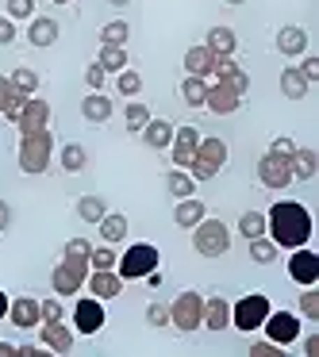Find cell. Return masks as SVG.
I'll use <instances>...</instances> for the list:
<instances>
[{
  "mask_svg": "<svg viewBox=\"0 0 319 357\" xmlns=\"http://www.w3.org/2000/svg\"><path fill=\"white\" fill-rule=\"evenodd\" d=\"M85 284H89V296H96V300H116L124 292V277L116 269H89Z\"/></svg>",
  "mask_w": 319,
  "mask_h": 357,
  "instance_id": "cell-16",
  "label": "cell"
},
{
  "mask_svg": "<svg viewBox=\"0 0 319 357\" xmlns=\"http://www.w3.org/2000/svg\"><path fill=\"white\" fill-rule=\"evenodd\" d=\"M265 234L277 242V250L308 246L311 238V215L300 200H277L265 211Z\"/></svg>",
  "mask_w": 319,
  "mask_h": 357,
  "instance_id": "cell-1",
  "label": "cell"
},
{
  "mask_svg": "<svg viewBox=\"0 0 319 357\" xmlns=\"http://www.w3.org/2000/svg\"><path fill=\"white\" fill-rule=\"evenodd\" d=\"M16 127H20V135L47 131V127H50V104L43 100V96H27V104H24V112H20Z\"/></svg>",
  "mask_w": 319,
  "mask_h": 357,
  "instance_id": "cell-14",
  "label": "cell"
},
{
  "mask_svg": "<svg viewBox=\"0 0 319 357\" xmlns=\"http://www.w3.org/2000/svg\"><path fill=\"white\" fill-rule=\"evenodd\" d=\"M39 338L50 354H73V331L66 326V319H54V323H39Z\"/></svg>",
  "mask_w": 319,
  "mask_h": 357,
  "instance_id": "cell-17",
  "label": "cell"
},
{
  "mask_svg": "<svg viewBox=\"0 0 319 357\" xmlns=\"http://www.w3.org/2000/svg\"><path fill=\"white\" fill-rule=\"evenodd\" d=\"M204 47H208L212 54H235V47H239V35H235L231 27H212Z\"/></svg>",
  "mask_w": 319,
  "mask_h": 357,
  "instance_id": "cell-29",
  "label": "cell"
},
{
  "mask_svg": "<svg viewBox=\"0 0 319 357\" xmlns=\"http://www.w3.org/2000/svg\"><path fill=\"white\" fill-rule=\"evenodd\" d=\"M8 227H12V208L0 200V231H8Z\"/></svg>",
  "mask_w": 319,
  "mask_h": 357,
  "instance_id": "cell-54",
  "label": "cell"
},
{
  "mask_svg": "<svg viewBox=\"0 0 319 357\" xmlns=\"http://www.w3.org/2000/svg\"><path fill=\"white\" fill-rule=\"evenodd\" d=\"M35 0H8V20H31Z\"/></svg>",
  "mask_w": 319,
  "mask_h": 357,
  "instance_id": "cell-43",
  "label": "cell"
},
{
  "mask_svg": "<svg viewBox=\"0 0 319 357\" xmlns=\"http://www.w3.org/2000/svg\"><path fill=\"white\" fill-rule=\"evenodd\" d=\"M81 116H85L89 123H108L112 119V100L104 93H89L85 100H81Z\"/></svg>",
  "mask_w": 319,
  "mask_h": 357,
  "instance_id": "cell-25",
  "label": "cell"
},
{
  "mask_svg": "<svg viewBox=\"0 0 319 357\" xmlns=\"http://www.w3.org/2000/svg\"><path fill=\"white\" fill-rule=\"evenodd\" d=\"M8 303H12V300L4 296V288H0V319H8Z\"/></svg>",
  "mask_w": 319,
  "mask_h": 357,
  "instance_id": "cell-56",
  "label": "cell"
},
{
  "mask_svg": "<svg viewBox=\"0 0 319 357\" xmlns=\"http://www.w3.org/2000/svg\"><path fill=\"white\" fill-rule=\"evenodd\" d=\"M12 89H16V93H24V96H35L39 93V73L35 70H27V66H20V70H12Z\"/></svg>",
  "mask_w": 319,
  "mask_h": 357,
  "instance_id": "cell-36",
  "label": "cell"
},
{
  "mask_svg": "<svg viewBox=\"0 0 319 357\" xmlns=\"http://www.w3.org/2000/svg\"><path fill=\"white\" fill-rule=\"evenodd\" d=\"M269 300H265L262 292H250V296H242L239 303H231V326L235 331H242V334H254L258 326L265 323V315H269Z\"/></svg>",
  "mask_w": 319,
  "mask_h": 357,
  "instance_id": "cell-7",
  "label": "cell"
},
{
  "mask_svg": "<svg viewBox=\"0 0 319 357\" xmlns=\"http://www.w3.org/2000/svg\"><path fill=\"white\" fill-rule=\"evenodd\" d=\"M277 254H281V250H277V242H273V238H265V234H262V238H250V261L273 265V261H277Z\"/></svg>",
  "mask_w": 319,
  "mask_h": 357,
  "instance_id": "cell-32",
  "label": "cell"
},
{
  "mask_svg": "<svg viewBox=\"0 0 319 357\" xmlns=\"http://www.w3.org/2000/svg\"><path fill=\"white\" fill-rule=\"evenodd\" d=\"M196 146H200V135H196V127H173V142H170V158L177 169H188V162H193Z\"/></svg>",
  "mask_w": 319,
  "mask_h": 357,
  "instance_id": "cell-13",
  "label": "cell"
},
{
  "mask_svg": "<svg viewBox=\"0 0 319 357\" xmlns=\"http://www.w3.org/2000/svg\"><path fill=\"white\" fill-rule=\"evenodd\" d=\"M108 4H116V8H124V4H131V0H108Z\"/></svg>",
  "mask_w": 319,
  "mask_h": 357,
  "instance_id": "cell-58",
  "label": "cell"
},
{
  "mask_svg": "<svg viewBox=\"0 0 319 357\" xmlns=\"http://www.w3.org/2000/svg\"><path fill=\"white\" fill-rule=\"evenodd\" d=\"M12 93H16V89H12V81H8V77H0V112L8 108V100H12Z\"/></svg>",
  "mask_w": 319,
  "mask_h": 357,
  "instance_id": "cell-53",
  "label": "cell"
},
{
  "mask_svg": "<svg viewBox=\"0 0 319 357\" xmlns=\"http://www.w3.org/2000/svg\"><path fill=\"white\" fill-rule=\"evenodd\" d=\"M285 354V346H277V342H254V346H250V357H281Z\"/></svg>",
  "mask_w": 319,
  "mask_h": 357,
  "instance_id": "cell-45",
  "label": "cell"
},
{
  "mask_svg": "<svg viewBox=\"0 0 319 357\" xmlns=\"http://www.w3.org/2000/svg\"><path fill=\"white\" fill-rule=\"evenodd\" d=\"M269 154H281V158H292V154H296V142H292V139H285V135H281V139H273Z\"/></svg>",
  "mask_w": 319,
  "mask_h": 357,
  "instance_id": "cell-49",
  "label": "cell"
},
{
  "mask_svg": "<svg viewBox=\"0 0 319 357\" xmlns=\"http://www.w3.org/2000/svg\"><path fill=\"white\" fill-rule=\"evenodd\" d=\"M262 331H265L269 342H277V346L288 349L296 338H300V315H292V311H269L265 323H262Z\"/></svg>",
  "mask_w": 319,
  "mask_h": 357,
  "instance_id": "cell-9",
  "label": "cell"
},
{
  "mask_svg": "<svg viewBox=\"0 0 319 357\" xmlns=\"http://www.w3.org/2000/svg\"><path fill=\"white\" fill-rule=\"evenodd\" d=\"M239 231L246 234V238H262V234H265V215H262V211H242V215H239Z\"/></svg>",
  "mask_w": 319,
  "mask_h": 357,
  "instance_id": "cell-40",
  "label": "cell"
},
{
  "mask_svg": "<svg viewBox=\"0 0 319 357\" xmlns=\"http://www.w3.org/2000/svg\"><path fill=\"white\" fill-rule=\"evenodd\" d=\"M16 354V346H12V342H0V357H12Z\"/></svg>",
  "mask_w": 319,
  "mask_h": 357,
  "instance_id": "cell-57",
  "label": "cell"
},
{
  "mask_svg": "<svg viewBox=\"0 0 319 357\" xmlns=\"http://www.w3.org/2000/svg\"><path fill=\"white\" fill-rule=\"evenodd\" d=\"M170 323L177 326L181 334H193L196 326L204 323V296L193 292V288H188V292H181L177 300L170 303Z\"/></svg>",
  "mask_w": 319,
  "mask_h": 357,
  "instance_id": "cell-8",
  "label": "cell"
},
{
  "mask_svg": "<svg viewBox=\"0 0 319 357\" xmlns=\"http://www.w3.org/2000/svg\"><path fill=\"white\" fill-rule=\"evenodd\" d=\"M258 181H262L265 188L292 185V162L281 158V154H262V162H258Z\"/></svg>",
  "mask_w": 319,
  "mask_h": 357,
  "instance_id": "cell-12",
  "label": "cell"
},
{
  "mask_svg": "<svg viewBox=\"0 0 319 357\" xmlns=\"http://www.w3.org/2000/svg\"><path fill=\"white\" fill-rule=\"evenodd\" d=\"M12 39H16V20L0 16V47H8Z\"/></svg>",
  "mask_w": 319,
  "mask_h": 357,
  "instance_id": "cell-52",
  "label": "cell"
},
{
  "mask_svg": "<svg viewBox=\"0 0 319 357\" xmlns=\"http://www.w3.org/2000/svg\"><path fill=\"white\" fill-rule=\"evenodd\" d=\"M223 165H227V142L223 139H200L193 162H188V173L196 181H212Z\"/></svg>",
  "mask_w": 319,
  "mask_h": 357,
  "instance_id": "cell-6",
  "label": "cell"
},
{
  "mask_svg": "<svg viewBox=\"0 0 319 357\" xmlns=\"http://www.w3.org/2000/svg\"><path fill=\"white\" fill-rule=\"evenodd\" d=\"M193 250L200 257H223L227 250H231V231H227V223H219V219H200V223L193 227Z\"/></svg>",
  "mask_w": 319,
  "mask_h": 357,
  "instance_id": "cell-4",
  "label": "cell"
},
{
  "mask_svg": "<svg viewBox=\"0 0 319 357\" xmlns=\"http://www.w3.org/2000/svg\"><path fill=\"white\" fill-rule=\"evenodd\" d=\"M39 311H43V323H54V319H66L62 300H39Z\"/></svg>",
  "mask_w": 319,
  "mask_h": 357,
  "instance_id": "cell-44",
  "label": "cell"
},
{
  "mask_svg": "<svg viewBox=\"0 0 319 357\" xmlns=\"http://www.w3.org/2000/svg\"><path fill=\"white\" fill-rule=\"evenodd\" d=\"M89 269H116V250L112 246H93L89 250Z\"/></svg>",
  "mask_w": 319,
  "mask_h": 357,
  "instance_id": "cell-41",
  "label": "cell"
},
{
  "mask_svg": "<svg viewBox=\"0 0 319 357\" xmlns=\"http://www.w3.org/2000/svg\"><path fill=\"white\" fill-rule=\"evenodd\" d=\"M124 123H127V131H142V127L150 123V108H147V104H139V100H131V104H127V112H124Z\"/></svg>",
  "mask_w": 319,
  "mask_h": 357,
  "instance_id": "cell-39",
  "label": "cell"
},
{
  "mask_svg": "<svg viewBox=\"0 0 319 357\" xmlns=\"http://www.w3.org/2000/svg\"><path fill=\"white\" fill-rule=\"evenodd\" d=\"M308 81H304V73L296 70V66H288V70H281V93L288 96V100H304L308 96Z\"/></svg>",
  "mask_w": 319,
  "mask_h": 357,
  "instance_id": "cell-27",
  "label": "cell"
},
{
  "mask_svg": "<svg viewBox=\"0 0 319 357\" xmlns=\"http://www.w3.org/2000/svg\"><path fill=\"white\" fill-rule=\"evenodd\" d=\"M204 215H208V208H204L196 196H185V200H177V208H173V223L185 227V231H193Z\"/></svg>",
  "mask_w": 319,
  "mask_h": 357,
  "instance_id": "cell-23",
  "label": "cell"
},
{
  "mask_svg": "<svg viewBox=\"0 0 319 357\" xmlns=\"http://www.w3.org/2000/svg\"><path fill=\"white\" fill-rule=\"evenodd\" d=\"M212 66H216V54H212L208 47H188L185 50V73H188V77L212 81Z\"/></svg>",
  "mask_w": 319,
  "mask_h": 357,
  "instance_id": "cell-20",
  "label": "cell"
},
{
  "mask_svg": "<svg viewBox=\"0 0 319 357\" xmlns=\"http://www.w3.org/2000/svg\"><path fill=\"white\" fill-rule=\"evenodd\" d=\"M104 81H108V73H104L101 66L93 62V66H89V70H85V85L93 89V93H104Z\"/></svg>",
  "mask_w": 319,
  "mask_h": 357,
  "instance_id": "cell-46",
  "label": "cell"
},
{
  "mask_svg": "<svg viewBox=\"0 0 319 357\" xmlns=\"http://www.w3.org/2000/svg\"><path fill=\"white\" fill-rule=\"evenodd\" d=\"M277 50L285 58H300L304 50H308V31H304V27H281L277 31Z\"/></svg>",
  "mask_w": 319,
  "mask_h": 357,
  "instance_id": "cell-22",
  "label": "cell"
},
{
  "mask_svg": "<svg viewBox=\"0 0 319 357\" xmlns=\"http://www.w3.org/2000/svg\"><path fill=\"white\" fill-rule=\"evenodd\" d=\"M304 354H308V357H319V334H311V338L304 342Z\"/></svg>",
  "mask_w": 319,
  "mask_h": 357,
  "instance_id": "cell-55",
  "label": "cell"
},
{
  "mask_svg": "<svg viewBox=\"0 0 319 357\" xmlns=\"http://www.w3.org/2000/svg\"><path fill=\"white\" fill-rule=\"evenodd\" d=\"M227 4H246V0H227Z\"/></svg>",
  "mask_w": 319,
  "mask_h": 357,
  "instance_id": "cell-59",
  "label": "cell"
},
{
  "mask_svg": "<svg viewBox=\"0 0 319 357\" xmlns=\"http://www.w3.org/2000/svg\"><path fill=\"white\" fill-rule=\"evenodd\" d=\"M165 188H170V196L185 200V196H196V177L188 169H177V165H173V173L165 177Z\"/></svg>",
  "mask_w": 319,
  "mask_h": 357,
  "instance_id": "cell-28",
  "label": "cell"
},
{
  "mask_svg": "<svg viewBox=\"0 0 319 357\" xmlns=\"http://www.w3.org/2000/svg\"><path fill=\"white\" fill-rule=\"evenodd\" d=\"M104 211H108V204H104L101 196H81L77 200V215L85 219V223H101Z\"/></svg>",
  "mask_w": 319,
  "mask_h": 357,
  "instance_id": "cell-37",
  "label": "cell"
},
{
  "mask_svg": "<svg viewBox=\"0 0 319 357\" xmlns=\"http://www.w3.org/2000/svg\"><path fill=\"white\" fill-rule=\"evenodd\" d=\"M296 307H300V315L304 319H311V323H319V288L316 284H308L300 292V300H296Z\"/></svg>",
  "mask_w": 319,
  "mask_h": 357,
  "instance_id": "cell-38",
  "label": "cell"
},
{
  "mask_svg": "<svg viewBox=\"0 0 319 357\" xmlns=\"http://www.w3.org/2000/svg\"><path fill=\"white\" fill-rule=\"evenodd\" d=\"M288 162H292V181H311L319 169V154L316 150H304V146H296V154Z\"/></svg>",
  "mask_w": 319,
  "mask_h": 357,
  "instance_id": "cell-26",
  "label": "cell"
},
{
  "mask_svg": "<svg viewBox=\"0 0 319 357\" xmlns=\"http://www.w3.org/2000/svg\"><path fill=\"white\" fill-rule=\"evenodd\" d=\"M85 165H89L85 146H81V142H66V146H62V169L66 173H81Z\"/></svg>",
  "mask_w": 319,
  "mask_h": 357,
  "instance_id": "cell-33",
  "label": "cell"
},
{
  "mask_svg": "<svg viewBox=\"0 0 319 357\" xmlns=\"http://www.w3.org/2000/svg\"><path fill=\"white\" fill-rule=\"evenodd\" d=\"M116 89L124 96H139L142 93V77L135 70H119V77H116Z\"/></svg>",
  "mask_w": 319,
  "mask_h": 357,
  "instance_id": "cell-42",
  "label": "cell"
},
{
  "mask_svg": "<svg viewBox=\"0 0 319 357\" xmlns=\"http://www.w3.org/2000/svg\"><path fill=\"white\" fill-rule=\"evenodd\" d=\"M288 280H296L300 288L308 284H319V254L308 246H296L288 254Z\"/></svg>",
  "mask_w": 319,
  "mask_h": 357,
  "instance_id": "cell-10",
  "label": "cell"
},
{
  "mask_svg": "<svg viewBox=\"0 0 319 357\" xmlns=\"http://www.w3.org/2000/svg\"><path fill=\"white\" fill-rule=\"evenodd\" d=\"M89 250H93L89 238H70L66 242V254H73V257H89Z\"/></svg>",
  "mask_w": 319,
  "mask_h": 357,
  "instance_id": "cell-51",
  "label": "cell"
},
{
  "mask_svg": "<svg viewBox=\"0 0 319 357\" xmlns=\"http://www.w3.org/2000/svg\"><path fill=\"white\" fill-rule=\"evenodd\" d=\"M8 319H12V326H20V331H35V326L43 323L39 300H31V296H16V300L8 303Z\"/></svg>",
  "mask_w": 319,
  "mask_h": 357,
  "instance_id": "cell-18",
  "label": "cell"
},
{
  "mask_svg": "<svg viewBox=\"0 0 319 357\" xmlns=\"http://www.w3.org/2000/svg\"><path fill=\"white\" fill-rule=\"evenodd\" d=\"M200 326H208V331H227L231 326V303L223 300V296H212V300H204V323Z\"/></svg>",
  "mask_w": 319,
  "mask_h": 357,
  "instance_id": "cell-19",
  "label": "cell"
},
{
  "mask_svg": "<svg viewBox=\"0 0 319 357\" xmlns=\"http://www.w3.org/2000/svg\"><path fill=\"white\" fill-rule=\"evenodd\" d=\"M158 265H162V254H158L154 242H135V246H127L124 257H116V273L124 280H139L147 273H154Z\"/></svg>",
  "mask_w": 319,
  "mask_h": 357,
  "instance_id": "cell-3",
  "label": "cell"
},
{
  "mask_svg": "<svg viewBox=\"0 0 319 357\" xmlns=\"http://www.w3.org/2000/svg\"><path fill=\"white\" fill-rule=\"evenodd\" d=\"M147 323L150 326H165V323H170V307H165V303H150V307H147Z\"/></svg>",
  "mask_w": 319,
  "mask_h": 357,
  "instance_id": "cell-48",
  "label": "cell"
},
{
  "mask_svg": "<svg viewBox=\"0 0 319 357\" xmlns=\"http://www.w3.org/2000/svg\"><path fill=\"white\" fill-rule=\"evenodd\" d=\"M142 139H147L150 150H170V142H173V123H170V119H154V116H150V123L142 127Z\"/></svg>",
  "mask_w": 319,
  "mask_h": 357,
  "instance_id": "cell-24",
  "label": "cell"
},
{
  "mask_svg": "<svg viewBox=\"0 0 319 357\" xmlns=\"http://www.w3.org/2000/svg\"><path fill=\"white\" fill-rule=\"evenodd\" d=\"M96 227H101L104 242H124L127 238V215H112V211H104V219Z\"/></svg>",
  "mask_w": 319,
  "mask_h": 357,
  "instance_id": "cell-31",
  "label": "cell"
},
{
  "mask_svg": "<svg viewBox=\"0 0 319 357\" xmlns=\"http://www.w3.org/2000/svg\"><path fill=\"white\" fill-rule=\"evenodd\" d=\"M27 43H31V47H54V43H58V20H50V16H31Z\"/></svg>",
  "mask_w": 319,
  "mask_h": 357,
  "instance_id": "cell-21",
  "label": "cell"
},
{
  "mask_svg": "<svg viewBox=\"0 0 319 357\" xmlns=\"http://www.w3.org/2000/svg\"><path fill=\"white\" fill-rule=\"evenodd\" d=\"M24 104H27V96H24V93H12V100H8V108L0 112V116L8 119V123H16V119H20V112H24Z\"/></svg>",
  "mask_w": 319,
  "mask_h": 357,
  "instance_id": "cell-47",
  "label": "cell"
},
{
  "mask_svg": "<svg viewBox=\"0 0 319 357\" xmlns=\"http://www.w3.org/2000/svg\"><path fill=\"white\" fill-rule=\"evenodd\" d=\"M242 96L235 93L231 85H223V81H208V96H204V108L216 112V116H231V112H239Z\"/></svg>",
  "mask_w": 319,
  "mask_h": 357,
  "instance_id": "cell-15",
  "label": "cell"
},
{
  "mask_svg": "<svg viewBox=\"0 0 319 357\" xmlns=\"http://www.w3.org/2000/svg\"><path fill=\"white\" fill-rule=\"evenodd\" d=\"M96 66H101L104 73L127 70V50H124V47H101V58H96Z\"/></svg>",
  "mask_w": 319,
  "mask_h": 357,
  "instance_id": "cell-34",
  "label": "cell"
},
{
  "mask_svg": "<svg viewBox=\"0 0 319 357\" xmlns=\"http://www.w3.org/2000/svg\"><path fill=\"white\" fill-rule=\"evenodd\" d=\"M54 4H70V0H54Z\"/></svg>",
  "mask_w": 319,
  "mask_h": 357,
  "instance_id": "cell-60",
  "label": "cell"
},
{
  "mask_svg": "<svg viewBox=\"0 0 319 357\" xmlns=\"http://www.w3.org/2000/svg\"><path fill=\"white\" fill-rule=\"evenodd\" d=\"M296 70H300V73H304V81L311 85V81H319V58H304V62L296 66Z\"/></svg>",
  "mask_w": 319,
  "mask_h": 357,
  "instance_id": "cell-50",
  "label": "cell"
},
{
  "mask_svg": "<svg viewBox=\"0 0 319 357\" xmlns=\"http://www.w3.org/2000/svg\"><path fill=\"white\" fill-rule=\"evenodd\" d=\"M104 300H96V296H81L77 303H73V331L77 334H96L104 331Z\"/></svg>",
  "mask_w": 319,
  "mask_h": 357,
  "instance_id": "cell-11",
  "label": "cell"
},
{
  "mask_svg": "<svg viewBox=\"0 0 319 357\" xmlns=\"http://www.w3.org/2000/svg\"><path fill=\"white\" fill-rule=\"evenodd\" d=\"M85 277H89V257L62 254V261H58V265H54V273H50L54 296H77L81 288H85Z\"/></svg>",
  "mask_w": 319,
  "mask_h": 357,
  "instance_id": "cell-5",
  "label": "cell"
},
{
  "mask_svg": "<svg viewBox=\"0 0 319 357\" xmlns=\"http://www.w3.org/2000/svg\"><path fill=\"white\" fill-rule=\"evenodd\" d=\"M50 158H54V135L47 131H31V135H20V169L39 177V173L50 169Z\"/></svg>",
  "mask_w": 319,
  "mask_h": 357,
  "instance_id": "cell-2",
  "label": "cell"
},
{
  "mask_svg": "<svg viewBox=\"0 0 319 357\" xmlns=\"http://www.w3.org/2000/svg\"><path fill=\"white\" fill-rule=\"evenodd\" d=\"M127 35H131V27L124 20H112L101 27V47H127Z\"/></svg>",
  "mask_w": 319,
  "mask_h": 357,
  "instance_id": "cell-35",
  "label": "cell"
},
{
  "mask_svg": "<svg viewBox=\"0 0 319 357\" xmlns=\"http://www.w3.org/2000/svg\"><path fill=\"white\" fill-rule=\"evenodd\" d=\"M204 96H208V81L204 77H188L181 81V100L188 104V108H204Z\"/></svg>",
  "mask_w": 319,
  "mask_h": 357,
  "instance_id": "cell-30",
  "label": "cell"
}]
</instances>
